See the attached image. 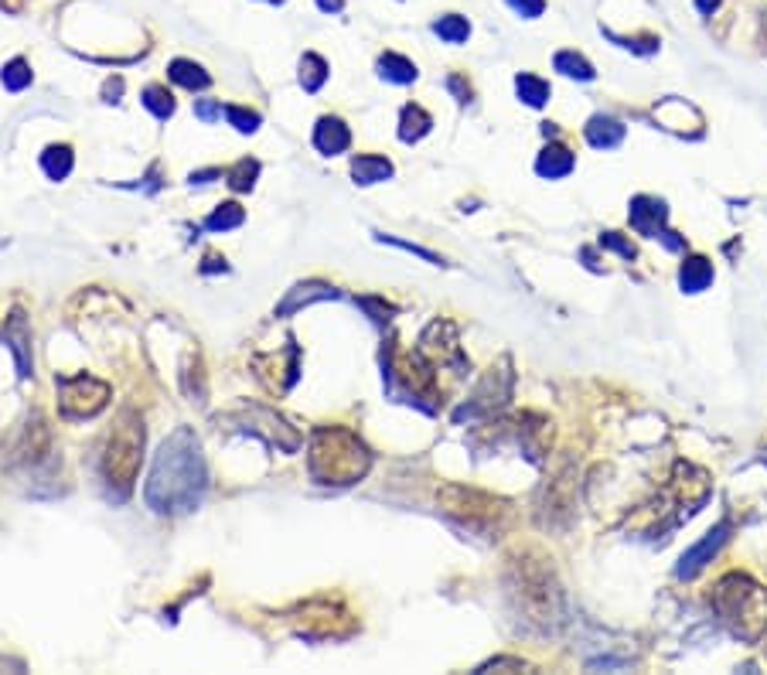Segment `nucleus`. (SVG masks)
<instances>
[{
  "label": "nucleus",
  "mask_w": 767,
  "mask_h": 675,
  "mask_svg": "<svg viewBox=\"0 0 767 675\" xmlns=\"http://www.w3.org/2000/svg\"><path fill=\"white\" fill-rule=\"evenodd\" d=\"M209 474H205V461H202V447L192 430H174V434L161 444L157 457H153V471L147 481V505L157 515H182L202 505Z\"/></svg>",
  "instance_id": "f257e3e1"
},
{
  "label": "nucleus",
  "mask_w": 767,
  "mask_h": 675,
  "mask_svg": "<svg viewBox=\"0 0 767 675\" xmlns=\"http://www.w3.org/2000/svg\"><path fill=\"white\" fill-rule=\"evenodd\" d=\"M505 591L508 601L516 604V611L529 621L539 631H556L563 624V587H559L556 573L549 560L536 556V553H522L508 562L505 573Z\"/></svg>",
  "instance_id": "f03ea898"
},
{
  "label": "nucleus",
  "mask_w": 767,
  "mask_h": 675,
  "mask_svg": "<svg viewBox=\"0 0 767 675\" xmlns=\"http://www.w3.org/2000/svg\"><path fill=\"white\" fill-rule=\"evenodd\" d=\"M710 607L740 641H761L767 631V591L747 573H726L716 580Z\"/></svg>",
  "instance_id": "7ed1b4c3"
},
{
  "label": "nucleus",
  "mask_w": 767,
  "mask_h": 675,
  "mask_svg": "<svg viewBox=\"0 0 767 675\" xmlns=\"http://www.w3.org/2000/svg\"><path fill=\"white\" fill-rule=\"evenodd\" d=\"M307 465H310V478L318 484H355L369 474L372 454L345 426H321L310 440Z\"/></svg>",
  "instance_id": "20e7f679"
},
{
  "label": "nucleus",
  "mask_w": 767,
  "mask_h": 675,
  "mask_svg": "<svg viewBox=\"0 0 767 675\" xmlns=\"http://www.w3.org/2000/svg\"><path fill=\"white\" fill-rule=\"evenodd\" d=\"M140 457H143V423L137 413H123L120 423L113 426L110 440L103 447V481L120 502H123L140 471Z\"/></svg>",
  "instance_id": "39448f33"
},
{
  "label": "nucleus",
  "mask_w": 767,
  "mask_h": 675,
  "mask_svg": "<svg viewBox=\"0 0 767 675\" xmlns=\"http://www.w3.org/2000/svg\"><path fill=\"white\" fill-rule=\"evenodd\" d=\"M437 505L444 515L477 535L502 533V525L508 522V502L477 488H464V484H444L437 492Z\"/></svg>",
  "instance_id": "423d86ee"
},
{
  "label": "nucleus",
  "mask_w": 767,
  "mask_h": 675,
  "mask_svg": "<svg viewBox=\"0 0 767 675\" xmlns=\"http://www.w3.org/2000/svg\"><path fill=\"white\" fill-rule=\"evenodd\" d=\"M58 409L72 420L96 416L99 409L110 403V386L93 379V376H65L58 379Z\"/></svg>",
  "instance_id": "0eeeda50"
},
{
  "label": "nucleus",
  "mask_w": 767,
  "mask_h": 675,
  "mask_svg": "<svg viewBox=\"0 0 767 675\" xmlns=\"http://www.w3.org/2000/svg\"><path fill=\"white\" fill-rule=\"evenodd\" d=\"M573 508H576V467L573 461H559L553 481L546 484L543 498V522L553 529H566L573 522Z\"/></svg>",
  "instance_id": "6e6552de"
},
{
  "label": "nucleus",
  "mask_w": 767,
  "mask_h": 675,
  "mask_svg": "<svg viewBox=\"0 0 767 675\" xmlns=\"http://www.w3.org/2000/svg\"><path fill=\"white\" fill-rule=\"evenodd\" d=\"M631 225L648 240H662L669 249H683V240H675V232L665 229V205L658 198H634L631 201Z\"/></svg>",
  "instance_id": "1a4fd4ad"
},
{
  "label": "nucleus",
  "mask_w": 767,
  "mask_h": 675,
  "mask_svg": "<svg viewBox=\"0 0 767 675\" xmlns=\"http://www.w3.org/2000/svg\"><path fill=\"white\" fill-rule=\"evenodd\" d=\"M726 539H730V522H720L716 529H710V533L699 539L696 546L685 549L683 560H679V566H675V577H679V580L699 577V573L706 570V562H713V556L723 549Z\"/></svg>",
  "instance_id": "9d476101"
},
{
  "label": "nucleus",
  "mask_w": 767,
  "mask_h": 675,
  "mask_svg": "<svg viewBox=\"0 0 767 675\" xmlns=\"http://www.w3.org/2000/svg\"><path fill=\"white\" fill-rule=\"evenodd\" d=\"M349 143H351V133L338 116H321V120H318V127H314V147H318L321 154L335 157V154H341V151H349Z\"/></svg>",
  "instance_id": "9b49d317"
},
{
  "label": "nucleus",
  "mask_w": 767,
  "mask_h": 675,
  "mask_svg": "<svg viewBox=\"0 0 767 675\" xmlns=\"http://www.w3.org/2000/svg\"><path fill=\"white\" fill-rule=\"evenodd\" d=\"M338 290L335 287H328V283H300V287H293L290 294H287V300L277 308V318H290L293 310L307 308V304H318V300H335Z\"/></svg>",
  "instance_id": "f8f14e48"
},
{
  "label": "nucleus",
  "mask_w": 767,
  "mask_h": 675,
  "mask_svg": "<svg viewBox=\"0 0 767 675\" xmlns=\"http://www.w3.org/2000/svg\"><path fill=\"white\" fill-rule=\"evenodd\" d=\"M573 154L563 147V143H549L543 154H539V161H536V171L543 174V178H549V181H556V178H566L573 171Z\"/></svg>",
  "instance_id": "ddd939ff"
},
{
  "label": "nucleus",
  "mask_w": 767,
  "mask_h": 675,
  "mask_svg": "<svg viewBox=\"0 0 767 675\" xmlns=\"http://www.w3.org/2000/svg\"><path fill=\"white\" fill-rule=\"evenodd\" d=\"M713 283V263L706 259V256H689L683 263V269H679V287H683L685 294H699V290H706Z\"/></svg>",
  "instance_id": "4468645a"
},
{
  "label": "nucleus",
  "mask_w": 767,
  "mask_h": 675,
  "mask_svg": "<svg viewBox=\"0 0 767 675\" xmlns=\"http://www.w3.org/2000/svg\"><path fill=\"white\" fill-rule=\"evenodd\" d=\"M433 130V116L423 106H403V112H399V141L406 143H417L423 141L427 133Z\"/></svg>",
  "instance_id": "2eb2a0df"
},
{
  "label": "nucleus",
  "mask_w": 767,
  "mask_h": 675,
  "mask_svg": "<svg viewBox=\"0 0 767 675\" xmlns=\"http://www.w3.org/2000/svg\"><path fill=\"white\" fill-rule=\"evenodd\" d=\"M586 141L594 143V147H600V151H611V147H617V143L624 141V127L614 120V116H594L590 123H586Z\"/></svg>",
  "instance_id": "dca6fc26"
},
{
  "label": "nucleus",
  "mask_w": 767,
  "mask_h": 675,
  "mask_svg": "<svg viewBox=\"0 0 767 675\" xmlns=\"http://www.w3.org/2000/svg\"><path fill=\"white\" fill-rule=\"evenodd\" d=\"M351 178L355 184H379V181H389L392 178V164L386 157L376 154H362L351 161Z\"/></svg>",
  "instance_id": "f3484780"
},
{
  "label": "nucleus",
  "mask_w": 767,
  "mask_h": 675,
  "mask_svg": "<svg viewBox=\"0 0 767 675\" xmlns=\"http://www.w3.org/2000/svg\"><path fill=\"white\" fill-rule=\"evenodd\" d=\"M168 75L171 83L184 85V89H209L211 85V75L202 65H195V62H188V58H174L168 65Z\"/></svg>",
  "instance_id": "a211bd4d"
},
{
  "label": "nucleus",
  "mask_w": 767,
  "mask_h": 675,
  "mask_svg": "<svg viewBox=\"0 0 767 675\" xmlns=\"http://www.w3.org/2000/svg\"><path fill=\"white\" fill-rule=\"evenodd\" d=\"M72 164H75V157H72L69 143H52L42 154V171L52 181H65L72 174Z\"/></svg>",
  "instance_id": "6ab92c4d"
},
{
  "label": "nucleus",
  "mask_w": 767,
  "mask_h": 675,
  "mask_svg": "<svg viewBox=\"0 0 767 675\" xmlns=\"http://www.w3.org/2000/svg\"><path fill=\"white\" fill-rule=\"evenodd\" d=\"M379 75L396 85H409V83H417V65H413L409 58L396 55V52H386V55L379 58Z\"/></svg>",
  "instance_id": "aec40b11"
},
{
  "label": "nucleus",
  "mask_w": 767,
  "mask_h": 675,
  "mask_svg": "<svg viewBox=\"0 0 767 675\" xmlns=\"http://www.w3.org/2000/svg\"><path fill=\"white\" fill-rule=\"evenodd\" d=\"M242 222H246V211H242V205H236V201H225V205H219V209H215L209 219H205V229H209V232H232V229H239Z\"/></svg>",
  "instance_id": "412c9836"
},
{
  "label": "nucleus",
  "mask_w": 767,
  "mask_h": 675,
  "mask_svg": "<svg viewBox=\"0 0 767 675\" xmlns=\"http://www.w3.org/2000/svg\"><path fill=\"white\" fill-rule=\"evenodd\" d=\"M324 83H328V62L321 55H314V52H307L300 58V85H304V93H318Z\"/></svg>",
  "instance_id": "4be33fe9"
},
{
  "label": "nucleus",
  "mask_w": 767,
  "mask_h": 675,
  "mask_svg": "<svg viewBox=\"0 0 767 675\" xmlns=\"http://www.w3.org/2000/svg\"><path fill=\"white\" fill-rule=\"evenodd\" d=\"M516 93L518 99L526 103V106H546V99H549V83H543L539 75H529V72H522L516 79Z\"/></svg>",
  "instance_id": "5701e85b"
},
{
  "label": "nucleus",
  "mask_w": 767,
  "mask_h": 675,
  "mask_svg": "<svg viewBox=\"0 0 767 675\" xmlns=\"http://www.w3.org/2000/svg\"><path fill=\"white\" fill-rule=\"evenodd\" d=\"M553 65H556V72H563L566 79H580V83H590V79L597 75L594 65H590L584 55H576V52H559V55L553 58Z\"/></svg>",
  "instance_id": "b1692460"
},
{
  "label": "nucleus",
  "mask_w": 767,
  "mask_h": 675,
  "mask_svg": "<svg viewBox=\"0 0 767 675\" xmlns=\"http://www.w3.org/2000/svg\"><path fill=\"white\" fill-rule=\"evenodd\" d=\"M140 103L157 116V120H171L174 116V96H171L164 85H147L140 93Z\"/></svg>",
  "instance_id": "393cba45"
},
{
  "label": "nucleus",
  "mask_w": 767,
  "mask_h": 675,
  "mask_svg": "<svg viewBox=\"0 0 767 675\" xmlns=\"http://www.w3.org/2000/svg\"><path fill=\"white\" fill-rule=\"evenodd\" d=\"M31 79H34V75H31V65L25 58H11V62L0 69V83H4V89H11V93L28 89Z\"/></svg>",
  "instance_id": "a878e982"
},
{
  "label": "nucleus",
  "mask_w": 767,
  "mask_h": 675,
  "mask_svg": "<svg viewBox=\"0 0 767 675\" xmlns=\"http://www.w3.org/2000/svg\"><path fill=\"white\" fill-rule=\"evenodd\" d=\"M433 31H437V34H440L444 42L460 44V42H467V34H471V24H467V17L447 15V17H440V21L433 24Z\"/></svg>",
  "instance_id": "bb28decb"
},
{
  "label": "nucleus",
  "mask_w": 767,
  "mask_h": 675,
  "mask_svg": "<svg viewBox=\"0 0 767 675\" xmlns=\"http://www.w3.org/2000/svg\"><path fill=\"white\" fill-rule=\"evenodd\" d=\"M256 174H260V164L250 161V157H242L225 178H229V188H232V191H250L252 184H256Z\"/></svg>",
  "instance_id": "cd10ccee"
},
{
  "label": "nucleus",
  "mask_w": 767,
  "mask_h": 675,
  "mask_svg": "<svg viewBox=\"0 0 767 675\" xmlns=\"http://www.w3.org/2000/svg\"><path fill=\"white\" fill-rule=\"evenodd\" d=\"M4 338L11 341V348L17 352V366H21V376L28 379V376H31V362H28V355H25V321H21V318H15L11 331H7Z\"/></svg>",
  "instance_id": "c85d7f7f"
},
{
  "label": "nucleus",
  "mask_w": 767,
  "mask_h": 675,
  "mask_svg": "<svg viewBox=\"0 0 767 675\" xmlns=\"http://www.w3.org/2000/svg\"><path fill=\"white\" fill-rule=\"evenodd\" d=\"M225 120H229L239 133H256V130H260V112L242 110V106H225Z\"/></svg>",
  "instance_id": "c756f323"
},
{
  "label": "nucleus",
  "mask_w": 767,
  "mask_h": 675,
  "mask_svg": "<svg viewBox=\"0 0 767 675\" xmlns=\"http://www.w3.org/2000/svg\"><path fill=\"white\" fill-rule=\"evenodd\" d=\"M379 242H386V246H396V249H406V253H413V256H419V259H427V263H433V267H440L444 259L437 253H430V249H423V246H413V242H406V240H396V236H382L379 232Z\"/></svg>",
  "instance_id": "7c9ffc66"
},
{
  "label": "nucleus",
  "mask_w": 767,
  "mask_h": 675,
  "mask_svg": "<svg viewBox=\"0 0 767 675\" xmlns=\"http://www.w3.org/2000/svg\"><path fill=\"white\" fill-rule=\"evenodd\" d=\"M195 116L202 123H215L222 116V103H215V99H195Z\"/></svg>",
  "instance_id": "2f4dec72"
},
{
  "label": "nucleus",
  "mask_w": 767,
  "mask_h": 675,
  "mask_svg": "<svg viewBox=\"0 0 767 675\" xmlns=\"http://www.w3.org/2000/svg\"><path fill=\"white\" fill-rule=\"evenodd\" d=\"M508 7L522 17H539L546 11V0H508Z\"/></svg>",
  "instance_id": "473e14b6"
},
{
  "label": "nucleus",
  "mask_w": 767,
  "mask_h": 675,
  "mask_svg": "<svg viewBox=\"0 0 767 675\" xmlns=\"http://www.w3.org/2000/svg\"><path fill=\"white\" fill-rule=\"evenodd\" d=\"M600 246H607V249H617V253L624 256V259H631V256H634V246H628V242L621 240L617 232H604V236H600Z\"/></svg>",
  "instance_id": "72a5a7b5"
},
{
  "label": "nucleus",
  "mask_w": 767,
  "mask_h": 675,
  "mask_svg": "<svg viewBox=\"0 0 767 675\" xmlns=\"http://www.w3.org/2000/svg\"><path fill=\"white\" fill-rule=\"evenodd\" d=\"M491 669H516V672H526V661L522 659H491V661H485L477 672H491Z\"/></svg>",
  "instance_id": "f704fd0d"
},
{
  "label": "nucleus",
  "mask_w": 767,
  "mask_h": 675,
  "mask_svg": "<svg viewBox=\"0 0 767 675\" xmlns=\"http://www.w3.org/2000/svg\"><path fill=\"white\" fill-rule=\"evenodd\" d=\"M120 96H123V79L113 75V79H106V85H103V99H106V103H116Z\"/></svg>",
  "instance_id": "c9c22d12"
},
{
  "label": "nucleus",
  "mask_w": 767,
  "mask_h": 675,
  "mask_svg": "<svg viewBox=\"0 0 767 675\" xmlns=\"http://www.w3.org/2000/svg\"><path fill=\"white\" fill-rule=\"evenodd\" d=\"M219 269H229L225 267V259H219V256H209V259H205V267H202V273H219Z\"/></svg>",
  "instance_id": "e433bc0d"
},
{
  "label": "nucleus",
  "mask_w": 767,
  "mask_h": 675,
  "mask_svg": "<svg viewBox=\"0 0 767 675\" xmlns=\"http://www.w3.org/2000/svg\"><path fill=\"white\" fill-rule=\"evenodd\" d=\"M450 89H454V93H457V96H460V103H467V96H471V89H467V85L460 83L457 75H454V79H450Z\"/></svg>",
  "instance_id": "4c0bfd02"
},
{
  "label": "nucleus",
  "mask_w": 767,
  "mask_h": 675,
  "mask_svg": "<svg viewBox=\"0 0 767 675\" xmlns=\"http://www.w3.org/2000/svg\"><path fill=\"white\" fill-rule=\"evenodd\" d=\"M723 0H696V7H699V15H713L716 7H720Z\"/></svg>",
  "instance_id": "58836bf2"
},
{
  "label": "nucleus",
  "mask_w": 767,
  "mask_h": 675,
  "mask_svg": "<svg viewBox=\"0 0 767 675\" xmlns=\"http://www.w3.org/2000/svg\"><path fill=\"white\" fill-rule=\"evenodd\" d=\"M222 171H198V174H192V184H205L209 178H219Z\"/></svg>",
  "instance_id": "ea45409f"
},
{
  "label": "nucleus",
  "mask_w": 767,
  "mask_h": 675,
  "mask_svg": "<svg viewBox=\"0 0 767 675\" xmlns=\"http://www.w3.org/2000/svg\"><path fill=\"white\" fill-rule=\"evenodd\" d=\"M318 7H321V11H328V15H331V11H341L345 4H341V0H318Z\"/></svg>",
  "instance_id": "a19ab883"
},
{
  "label": "nucleus",
  "mask_w": 767,
  "mask_h": 675,
  "mask_svg": "<svg viewBox=\"0 0 767 675\" xmlns=\"http://www.w3.org/2000/svg\"><path fill=\"white\" fill-rule=\"evenodd\" d=\"M270 4H283V0H270Z\"/></svg>",
  "instance_id": "79ce46f5"
}]
</instances>
